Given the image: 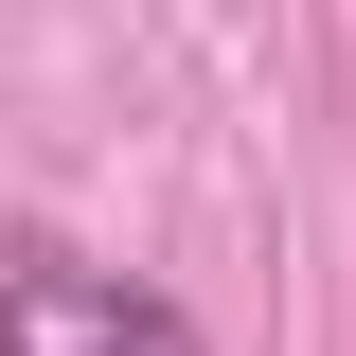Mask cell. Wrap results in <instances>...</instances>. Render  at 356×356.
<instances>
[{"mask_svg":"<svg viewBox=\"0 0 356 356\" xmlns=\"http://www.w3.org/2000/svg\"><path fill=\"white\" fill-rule=\"evenodd\" d=\"M0 356H196V321L107 267H0Z\"/></svg>","mask_w":356,"mask_h":356,"instance_id":"cell-1","label":"cell"}]
</instances>
